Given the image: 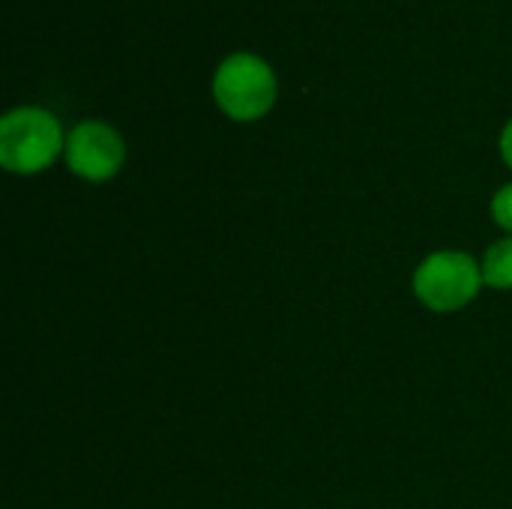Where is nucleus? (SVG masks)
<instances>
[{
  "mask_svg": "<svg viewBox=\"0 0 512 509\" xmlns=\"http://www.w3.org/2000/svg\"><path fill=\"white\" fill-rule=\"evenodd\" d=\"M66 150L60 120L48 108H12L0 120V165L12 174H39Z\"/></svg>",
  "mask_w": 512,
  "mask_h": 509,
  "instance_id": "obj_1",
  "label": "nucleus"
},
{
  "mask_svg": "<svg viewBox=\"0 0 512 509\" xmlns=\"http://www.w3.org/2000/svg\"><path fill=\"white\" fill-rule=\"evenodd\" d=\"M483 288L486 282L480 261L459 249L432 252L414 270V297L438 315L462 312L480 297Z\"/></svg>",
  "mask_w": 512,
  "mask_h": 509,
  "instance_id": "obj_2",
  "label": "nucleus"
},
{
  "mask_svg": "<svg viewBox=\"0 0 512 509\" xmlns=\"http://www.w3.org/2000/svg\"><path fill=\"white\" fill-rule=\"evenodd\" d=\"M276 90L279 84L270 63L246 51L225 57L213 75V99L237 123L261 120L276 105Z\"/></svg>",
  "mask_w": 512,
  "mask_h": 509,
  "instance_id": "obj_3",
  "label": "nucleus"
},
{
  "mask_svg": "<svg viewBox=\"0 0 512 509\" xmlns=\"http://www.w3.org/2000/svg\"><path fill=\"white\" fill-rule=\"evenodd\" d=\"M63 159L75 177L87 183H105L120 174L126 162V144L114 126L102 120H84L66 135Z\"/></svg>",
  "mask_w": 512,
  "mask_h": 509,
  "instance_id": "obj_4",
  "label": "nucleus"
},
{
  "mask_svg": "<svg viewBox=\"0 0 512 509\" xmlns=\"http://www.w3.org/2000/svg\"><path fill=\"white\" fill-rule=\"evenodd\" d=\"M480 267H483V282H486V288L510 291L512 288V237H501V240H495V243L486 249V255H483V261H480Z\"/></svg>",
  "mask_w": 512,
  "mask_h": 509,
  "instance_id": "obj_5",
  "label": "nucleus"
},
{
  "mask_svg": "<svg viewBox=\"0 0 512 509\" xmlns=\"http://www.w3.org/2000/svg\"><path fill=\"white\" fill-rule=\"evenodd\" d=\"M492 219L501 231H507L512 237V183L501 186L492 198Z\"/></svg>",
  "mask_w": 512,
  "mask_h": 509,
  "instance_id": "obj_6",
  "label": "nucleus"
},
{
  "mask_svg": "<svg viewBox=\"0 0 512 509\" xmlns=\"http://www.w3.org/2000/svg\"><path fill=\"white\" fill-rule=\"evenodd\" d=\"M498 147H501V159L507 162V168L512 171V120L504 126V132H501V141H498Z\"/></svg>",
  "mask_w": 512,
  "mask_h": 509,
  "instance_id": "obj_7",
  "label": "nucleus"
}]
</instances>
